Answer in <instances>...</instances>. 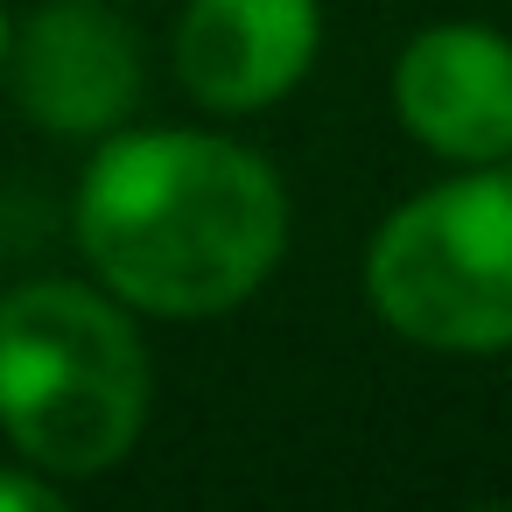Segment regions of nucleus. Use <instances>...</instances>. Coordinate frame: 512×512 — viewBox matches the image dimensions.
I'll return each instance as SVG.
<instances>
[{"mask_svg":"<svg viewBox=\"0 0 512 512\" xmlns=\"http://www.w3.org/2000/svg\"><path fill=\"white\" fill-rule=\"evenodd\" d=\"M22 113L57 141H106L141 106V36L106 0H43L15 29L8 64Z\"/></svg>","mask_w":512,"mask_h":512,"instance_id":"obj_4","label":"nucleus"},{"mask_svg":"<svg viewBox=\"0 0 512 512\" xmlns=\"http://www.w3.org/2000/svg\"><path fill=\"white\" fill-rule=\"evenodd\" d=\"M323 50L316 0H190L176 22V85L204 113H260L288 99Z\"/></svg>","mask_w":512,"mask_h":512,"instance_id":"obj_6","label":"nucleus"},{"mask_svg":"<svg viewBox=\"0 0 512 512\" xmlns=\"http://www.w3.org/2000/svg\"><path fill=\"white\" fill-rule=\"evenodd\" d=\"M393 120L442 162H512V43L477 22H435L393 57Z\"/></svg>","mask_w":512,"mask_h":512,"instance_id":"obj_5","label":"nucleus"},{"mask_svg":"<svg viewBox=\"0 0 512 512\" xmlns=\"http://www.w3.org/2000/svg\"><path fill=\"white\" fill-rule=\"evenodd\" d=\"M71 218L92 281L169 323L253 302L288 253L274 162L197 127H113L78 176Z\"/></svg>","mask_w":512,"mask_h":512,"instance_id":"obj_1","label":"nucleus"},{"mask_svg":"<svg viewBox=\"0 0 512 512\" xmlns=\"http://www.w3.org/2000/svg\"><path fill=\"white\" fill-rule=\"evenodd\" d=\"M155 372L134 309L85 281L0 295V435L43 477H106L148 428Z\"/></svg>","mask_w":512,"mask_h":512,"instance_id":"obj_2","label":"nucleus"},{"mask_svg":"<svg viewBox=\"0 0 512 512\" xmlns=\"http://www.w3.org/2000/svg\"><path fill=\"white\" fill-rule=\"evenodd\" d=\"M8 43H15V15H8V0H0V64H8Z\"/></svg>","mask_w":512,"mask_h":512,"instance_id":"obj_8","label":"nucleus"},{"mask_svg":"<svg viewBox=\"0 0 512 512\" xmlns=\"http://www.w3.org/2000/svg\"><path fill=\"white\" fill-rule=\"evenodd\" d=\"M0 512H57V477H43L36 463L0 470Z\"/></svg>","mask_w":512,"mask_h":512,"instance_id":"obj_7","label":"nucleus"},{"mask_svg":"<svg viewBox=\"0 0 512 512\" xmlns=\"http://www.w3.org/2000/svg\"><path fill=\"white\" fill-rule=\"evenodd\" d=\"M372 316L442 358L512 351V162H477L386 211L365 253Z\"/></svg>","mask_w":512,"mask_h":512,"instance_id":"obj_3","label":"nucleus"}]
</instances>
